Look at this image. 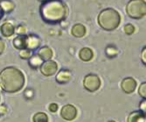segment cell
I'll use <instances>...</instances> for the list:
<instances>
[{
  "mask_svg": "<svg viewBox=\"0 0 146 122\" xmlns=\"http://www.w3.org/2000/svg\"><path fill=\"white\" fill-rule=\"evenodd\" d=\"M25 84L23 73L16 67H7L0 73V87L10 93L20 91Z\"/></svg>",
  "mask_w": 146,
  "mask_h": 122,
  "instance_id": "obj_1",
  "label": "cell"
},
{
  "mask_svg": "<svg viewBox=\"0 0 146 122\" xmlns=\"http://www.w3.org/2000/svg\"><path fill=\"white\" fill-rule=\"evenodd\" d=\"M39 11L46 22L58 23L67 16V6L60 0H45Z\"/></svg>",
  "mask_w": 146,
  "mask_h": 122,
  "instance_id": "obj_2",
  "label": "cell"
},
{
  "mask_svg": "<svg viewBox=\"0 0 146 122\" xmlns=\"http://www.w3.org/2000/svg\"><path fill=\"white\" fill-rule=\"evenodd\" d=\"M121 16L115 9L108 8L102 10L98 16V24L102 29L112 31L116 29L120 24Z\"/></svg>",
  "mask_w": 146,
  "mask_h": 122,
  "instance_id": "obj_3",
  "label": "cell"
},
{
  "mask_svg": "<svg viewBox=\"0 0 146 122\" xmlns=\"http://www.w3.org/2000/svg\"><path fill=\"white\" fill-rule=\"evenodd\" d=\"M126 11L129 17L139 19L145 16L146 4L144 0H130L126 7Z\"/></svg>",
  "mask_w": 146,
  "mask_h": 122,
  "instance_id": "obj_4",
  "label": "cell"
},
{
  "mask_svg": "<svg viewBox=\"0 0 146 122\" xmlns=\"http://www.w3.org/2000/svg\"><path fill=\"white\" fill-rule=\"evenodd\" d=\"M84 88L91 92L97 91L101 86V79L96 74H88L83 79Z\"/></svg>",
  "mask_w": 146,
  "mask_h": 122,
  "instance_id": "obj_5",
  "label": "cell"
},
{
  "mask_svg": "<svg viewBox=\"0 0 146 122\" xmlns=\"http://www.w3.org/2000/svg\"><path fill=\"white\" fill-rule=\"evenodd\" d=\"M58 70V65L55 61H52L51 59L46 60L40 65V72L46 77H50L56 73Z\"/></svg>",
  "mask_w": 146,
  "mask_h": 122,
  "instance_id": "obj_6",
  "label": "cell"
},
{
  "mask_svg": "<svg viewBox=\"0 0 146 122\" xmlns=\"http://www.w3.org/2000/svg\"><path fill=\"white\" fill-rule=\"evenodd\" d=\"M60 115L64 119L68 120V121H71L76 118L77 110L73 105L68 104L62 107V109L60 111Z\"/></svg>",
  "mask_w": 146,
  "mask_h": 122,
  "instance_id": "obj_7",
  "label": "cell"
},
{
  "mask_svg": "<svg viewBox=\"0 0 146 122\" xmlns=\"http://www.w3.org/2000/svg\"><path fill=\"white\" fill-rule=\"evenodd\" d=\"M137 81L133 78H125L123 79L122 83H121V87L123 91L126 93H132L137 88Z\"/></svg>",
  "mask_w": 146,
  "mask_h": 122,
  "instance_id": "obj_8",
  "label": "cell"
},
{
  "mask_svg": "<svg viewBox=\"0 0 146 122\" xmlns=\"http://www.w3.org/2000/svg\"><path fill=\"white\" fill-rule=\"evenodd\" d=\"M40 46V39L38 37L30 34L25 36V48L30 51L36 50Z\"/></svg>",
  "mask_w": 146,
  "mask_h": 122,
  "instance_id": "obj_9",
  "label": "cell"
},
{
  "mask_svg": "<svg viewBox=\"0 0 146 122\" xmlns=\"http://www.w3.org/2000/svg\"><path fill=\"white\" fill-rule=\"evenodd\" d=\"M145 113L139 111L132 112L128 117V122H146Z\"/></svg>",
  "mask_w": 146,
  "mask_h": 122,
  "instance_id": "obj_10",
  "label": "cell"
},
{
  "mask_svg": "<svg viewBox=\"0 0 146 122\" xmlns=\"http://www.w3.org/2000/svg\"><path fill=\"white\" fill-rule=\"evenodd\" d=\"M71 78V72L68 70H60L56 76V81L60 84H66L68 83Z\"/></svg>",
  "mask_w": 146,
  "mask_h": 122,
  "instance_id": "obj_11",
  "label": "cell"
},
{
  "mask_svg": "<svg viewBox=\"0 0 146 122\" xmlns=\"http://www.w3.org/2000/svg\"><path fill=\"white\" fill-rule=\"evenodd\" d=\"M79 57L82 61L88 62L92 60L93 57H94V52L88 47H83L79 52Z\"/></svg>",
  "mask_w": 146,
  "mask_h": 122,
  "instance_id": "obj_12",
  "label": "cell"
},
{
  "mask_svg": "<svg viewBox=\"0 0 146 122\" xmlns=\"http://www.w3.org/2000/svg\"><path fill=\"white\" fill-rule=\"evenodd\" d=\"M71 32L76 38H82L86 34V27L82 24H76L73 26Z\"/></svg>",
  "mask_w": 146,
  "mask_h": 122,
  "instance_id": "obj_13",
  "label": "cell"
},
{
  "mask_svg": "<svg viewBox=\"0 0 146 122\" xmlns=\"http://www.w3.org/2000/svg\"><path fill=\"white\" fill-rule=\"evenodd\" d=\"M1 33L5 37H11L14 34L15 32V28L11 23H5L1 25Z\"/></svg>",
  "mask_w": 146,
  "mask_h": 122,
  "instance_id": "obj_14",
  "label": "cell"
},
{
  "mask_svg": "<svg viewBox=\"0 0 146 122\" xmlns=\"http://www.w3.org/2000/svg\"><path fill=\"white\" fill-rule=\"evenodd\" d=\"M38 55L44 61L49 60L52 57V51L48 46H43L38 50Z\"/></svg>",
  "mask_w": 146,
  "mask_h": 122,
  "instance_id": "obj_15",
  "label": "cell"
},
{
  "mask_svg": "<svg viewBox=\"0 0 146 122\" xmlns=\"http://www.w3.org/2000/svg\"><path fill=\"white\" fill-rule=\"evenodd\" d=\"M43 62L44 60L39 57L38 54H36V55H32L31 58L29 59V65L33 69H37L38 67H40Z\"/></svg>",
  "mask_w": 146,
  "mask_h": 122,
  "instance_id": "obj_16",
  "label": "cell"
},
{
  "mask_svg": "<svg viewBox=\"0 0 146 122\" xmlns=\"http://www.w3.org/2000/svg\"><path fill=\"white\" fill-rule=\"evenodd\" d=\"M13 46L19 50L25 49V36L19 35L13 40Z\"/></svg>",
  "mask_w": 146,
  "mask_h": 122,
  "instance_id": "obj_17",
  "label": "cell"
},
{
  "mask_svg": "<svg viewBox=\"0 0 146 122\" xmlns=\"http://www.w3.org/2000/svg\"><path fill=\"white\" fill-rule=\"evenodd\" d=\"M0 8L4 12L8 13L14 9V4L11 0H1L0 1Z\"/></svg>",
  "mask_w": 146,
  "mask_h": 122,
  "instance_id": "obj_18",
  "label": "cell"
},
{
  "mask_svg": "<svg viewBox=\"0 0 146 122\" xmlns=\"http://www.w3.org/2000/svg\"><path fill=\"white\" fill-rule=\"evenodd\" d=\"M33 119V122H48V117L45 113H37Z\"/></svg>",
  "mask_w": 146,
  "mask_h": 122,
  "instance_id": "obj_19",
  "label": "cell"
},
{
  "mask_svg": "<svg viewBox=\"0 0 146 122\" xmlns=\"http://www.w3.org/2000/svg\"><path fill=\"white\" fill-rule=\"evenodd\" d=\"M117 53H118V51L114 46H109L107 48H106V54H107L108 57H110V58L115 57L117 55Z\"/></svg>",
  "mask_w": 146,
  "mask_h": 122,
  "instance_id": "obj_20",
  "label": "cell"
},
{
  "mask_svg": "<svg viewBox=\"0 0 146 122\" xmlns=\"http://www.w3.org/2000/svg\"><path fill=\"white\" fill-rule=\"evenodd\" d=\"M19 56H20L21 59H30L31 56H32V51L26 49V48L25 49H22L19 51Z\"/></svg>",
  "mask_w": 146,
  "mask_h": 122,
  "instance_id": "obj_21",
  "label": "cell"
},
{
  "mask_svg": "<svg viewBox=\"0 0 146 122\" xmlns=\"http://www.w3.org/2000/svg\"><path fill=\"white\" fill-rule=\"evenodd\" d=\"M124 32L127 35H131L135 32V26L131 24H127L124 25Z\"/></svg>",
  "mask_w": 146,
  "mask_h": 122,
  "instance_id": "obj_22",
  "label": "cell"
},
{
  "mask_svg": "<svg viewBox=\"0 0 146 122\" xmlns=\"http://www.w3.org/2000/svg\"><path fill=\"white\" fill-rule=\"evenodd\" d=\"M138 93L143 99H145V97H146V83L145 82L142 83V85L140 86Z\"/></svg>",
  "mask_w": 146,
  "mask_h": 122,
  "instance_id": "obj_23",
  "label": "cell"
},
{
  "mask_svg": "<svg viewBox=\"0 0 146 122\" xmlns=\"http://www.w3.org/2000/svg\"><path fill=\"white\" fill-rule=\"evenodd\" d=\"M58 108H59V106H58V105H57L56 103H51V104L49 105L48 109H49V111L52 112V113H56V112L58 111Z\"/></svg>",
  "mask_w": 146,
  "mask_h": 122,
  "instance_id": "obj_24",
  "label": "cell"
},
{
  "mask_svg": "<svg viewBox=\"0 0 146 122\" xmlns=\"http://www.w3.org/2000/svg\"><path fill=\"white\" fill-rule=\"evenodd\" d=\"M17 33L19 35H25L26 33V28L23 25H19L17 28Z\"/></svg>",
  "mask_w": 146,
  "mask_h": 122,
  "instance_id": "obj_25",
  "label": "cell"
},
{
  "mask_svg": "<svg viewBox=\"0 0 146 122\" xmlns=\"http://www.w3.org/2000/svg\"><path fill=\"white\" fill-rule=\"evenodd\" d=\"M145 105H146V101H145V99H143L141 101V103H140V110L142 112H143V113L146 112V106H145Z\"/></svg>",
  "mask_w": 146,
  "mask_h": 122,
  "instance_id": "obj_26",
  "label": "cell"
},
{
  "mask_svg": "<svg viewBox=\"0 0 146 122\" xmlns=\"http://www.w3.org/2000/svg\"><path fill=\"white\" fill-rule=\"evenodd\" d=\"M141 59H142V61H143V63L145 65V64H146V49H145V47H144V48L143 49V51H142Z\"/></svg>",
  "mask_w": 146,
  "mask_h": 122,
  "instance_id": "obj_27",
  "label": "cell"
},
{
  "mask_svg": "<svg viewBox=\"0 0 146 122\" xmlns=\"http://www.w3.org/2000/svg\"><path fill=\"white\" fill-rule=\"evenodd\" d=\"M7 112V107L5 105H0V115H4Z\"/></svg>",
  "mask_w": 146,
  "mask_h": 122,
  "instance_id": "obj_28",
  "label": "cell"
},
{
  "mask_svg": "<svg viewBox=\"0 0 146 122\" xmlns=\"http://www.w3.org/2000/svg\"><path fill=\"white\" fill-rule=\"evenodd\" d=\"M5 43H4V41L3 40L0 38V55L4 52V51H5Z\"/></svg>",
  "mask_w": 146,
  "mask_h": 122,
  "instance_id": "obj_29",
  "label": "cell"
},
{
  "mask_svg": "<svg viewBox=\"0 0 146 122\" xmlns=\"http://www.w3.org/2000/svg\"><path fill=\"white\" fill-rule=\"evenodd\" d=\"M3 15H4V11H3L1 10V8H0V19L2 18Z\"/></svg>",
  "mask_w": 146,
  "mask_h": 122,
  "instance_id": "obj_30",
  "label": "cell"
},
{
  "mask_svg": "<svg viewBox=\"0 0 146 122\" xmlns=\"http://www.w3.org/2000/svg\"><path fill=\"white\" fill-rule=\"evenodd\" d=\"M108 122H115V121H113V120H110V121H108Z\"/></svg>",
  "mask_w": 146,
  "mask_h": 122,
  "instance_id": "obj_31",
  "label": "cell"
},
{
  "mask_svg": "<svg viewBox=\"0 0 146 122\" xmlns=\"http://www.w3.org/2000/svg\"><path fill=\"white\" fill-rule=\"evenodd\" d=\"M41 1H45V0H41Z\"/></svg>",
  "mask_w": 146,
  "mask_h": 122,
  "instance_id": "obj_32",
  "label": "cell"
}]
</instances>
